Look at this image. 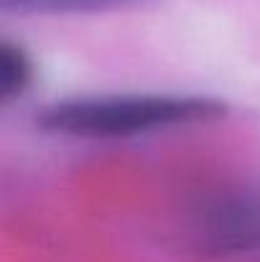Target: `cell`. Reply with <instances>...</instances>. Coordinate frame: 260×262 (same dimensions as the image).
<instances>
[{"mask_svg": "<svg viewBox=\"0 0 260 262\" xmlns=\"http://www.w3.org/2000/svg\"><path fill=\"white\" fill-rule=\"evenodd\" d=\"M219 115H225V107L207 97H87L44 110L38 125L49 133L74 138H130L161 127L214 120Z\"/></svg>", "mask_w": 260, "mask_h": 262, "instance_id": "obj_1", "label": "cell"}, {"mask_svg": "<svg viewBox=\"0 0 260 262\" xmlns=\"http://www.w3.org/2000/svg\"><path fill=\"white\" fill-rule=\"evenodd\" d=\"M141 3L146 0H0V10L26 13V15H64V13H102Z\"/></svg>", "mask_w": 260, "mask_h": 262, "instance_id": "obj_2", "label": "cell"}, {"mask_svg": "<svg viewBox=\"0 0 260 262\" xmlns=\"http://www.w3.org/2000/svg\"><path fill=\"white\" fill-rule=\"evenodd\" d=\"M31 74L33 69H31L28 56L18 46L0 41V102L18 97L28 87Z\"/></svg>", "mask_w": 260, "mask_h": 262, "instance_id": "obj_3", "label": "cell"}]
</instances>
